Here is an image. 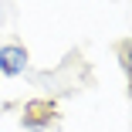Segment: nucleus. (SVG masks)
I'll list each match as a JSON object with an SVG mask.
<instances>
[{
    "label": "nucleus",
    "instance_id": "obj_1",
    "mask_svg": "<svg viewBox=\"0 0 132 132\" xmlns=\"http://www.w3.org/2000/svg\"><path fill=\"white\" fill-rule=\"evenodd\" d=\"M31 68V51L20 41H4L0 44V75L4 78H20Z\"/></svg>",
    "mask_w": 132,
    "mask_h": 132
},
{
    "label": "nucleus",
    "instance_id": "obj_2",
    "mask_svg": "<svg viewBox=\"0 0 132 132\" xmlns=\"http://www.w3.org/2000/svg\"><path fill=\"white\" fill-rule=\"evenodd\" d=\"M54 119H58V109L51 102H44V98L27 102V105H24V115H20V122H24L27 132H51Z\"/></svg>",
    "mask_w": 132,
    "mask_h": 132
},
{
    "label": "nucleus",
    "instance_id": "obj_3",
    "mask_svg": "<svg viewBox=\"0 0 132 132\" xmlns=\"http://www.w3.org/2000/svg\"><path fill=\"white\" fill-rule=\"evenodd\" d=\"M115 58H119V68H122V75H125L129 88H132V37H125V41L115 44Z\"/></svg>",
    "mask_w": 132,
    "mask_h": 132
}]
</instances>
